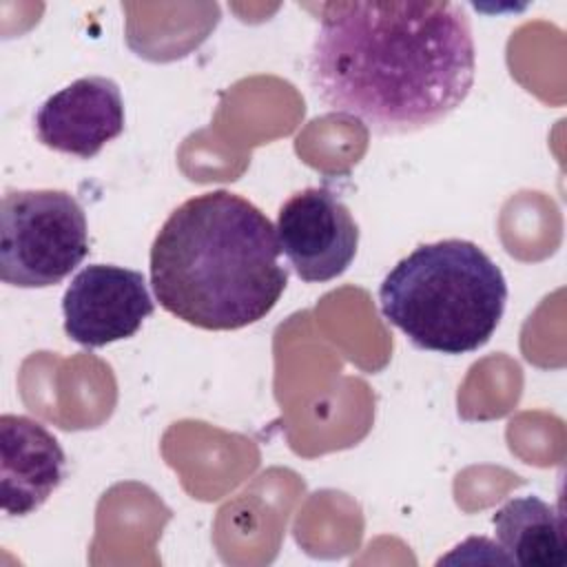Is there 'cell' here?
<instances>
[{
	"label": "cell",
	"instance_id": "1",
	"mask_svg": "<svg viewBox=\"0 0 567 567\" xmlns=\"http://www.w3.org/2000/svg\"><path fill=\"white\" fill-rule=\"evenodd\" d=\"M310 82L334 113L379 135L432 126L463 104L476 71L470 18L456 2H326Z\"/></svg>",
	"mask_w": 567,
	"mask_h": 567
},
{
	"label": "cell",
	"instance_id": "2",
	"mask_svg": "<svg viewBox=\"0 0 567 567\" xmlns=\"http://www.w3.org/2000/svg\"><path fill=\"white\" fill-rule=\"evenodd\" d=\"M272 221L246 197L208 190L179 204L151 246V286L173 317L204 330L264 319L288 284Z\"/></svg>",
	"mask_w": 567,
	"mask_h": 567
},
{
	"label": "cell",
	"instance_id": "3",
	"mask_svg": "<svg viewBox=\"0 0 567 567\" xmlns=\"http://www.w3.org/2000/svg\"><path fill=\"white\" fill-rule=\"evenodd\" d=\"M505 303L503 270L465 239L416 246L379 288L388 323L419 350L452 357L483 348L496 332Z\"/></svg>",
	"mask_w": 567,
	"mask_h": 567
},
{
	"label": "cell",
	"instance_id": "4",
	"mask_svg": "<svg viewBox=\"0 0 567 567\" xmlns=\"http://www.w3.org/2000/svg\"><path fill=\"white\" fill-rule=\"evenodd\" d=\"M89 255L86 215L66 190H9L0 206V279L47 288L66 279Z\"/></svg>",
	"mask_w": 567,
	"mask_h": 567
},
{
	"label": "cell",
	"instance_id": "5",
	"mask_svg": "<svg viewBox=\"0 0 567 567\" xmlns=\"http://www.w3.org/2000/svg\"><path fill=\"white\" fill-rule=\"evenodd\" d=\"M281 252L308 284L341 277L359 246V226L348 206L328 188H303L277 213Z\"/></svg>",
	"mask_w": 567,
	"mask_h": 567
},
{
	"label": "cell",
	"instance_id": "6",
	"mask_svg": "<svg viewBox=\"0 0 567 567\" xmlns=\"http://www.w3.org/2000/svg\"><path fill=\"white\" fill-rule=\"evenodd\" d=\"M153 310L144 275L115 264L84 266L62 297L64 332L84 348L133 337Z\"/></svg>",
	"mask_w": 567,
	"mask_h": 567
},
{
	"label": "cell",
	"instance_id": "7",
	"mask_svg": "<svg viewBox=\"0 0 567 567\" xmlns=\"http://www.w3.org/2000/svg\"><path fill=\"white\" fill-rule=\"evenodd\" d=\"M124 131V100L111 78H80L49 95L35 113L38 140L58 153L89 159Z\"/></svg>",
	"mask_w": 567,
	"mask_h": 567
},
{
	"label": "cell",
	"instance_id": "8",
	"mask_svg": "<svg viewBox=\"0 0 567 567\" xmlns=\"http://www.w3.org/2000/svg\"><path fill=\"white\" fill-rule=\"evenodd\" d=\"M2 512L33 514L64 478V450L38 421L22 414L0 416Z\"/></svg>",
	"mask_w": 567,
	"mask_h": 567
},
{
	"label": "cell",
	"instance_id": "9",
	"mask_svg": "<svg viewBox=\"0 0 567 567\" xmlns=\"http://www.w3.org/2000/svg\"><path fill=\"white\" fill-rule=\"evenodd\" d=\"M492 523L509 563L523 567L567 565L565 518L538 496L509 498L494 512Z\"/></svg>",
	"mask_w": 567,
	"mask_h": 567
}]
</instances>
